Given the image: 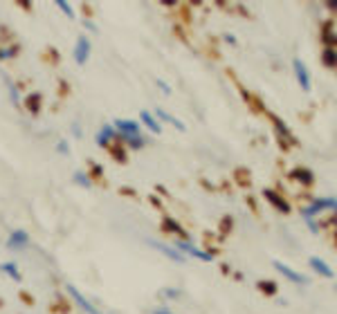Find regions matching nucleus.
<instances>
[{"mask_svg":"<svg viewBox=\"0 0 337 314\" xmlns=\"http://www.w3.org/2000/svg\"><path fill=\"white\" fill-rule=\"evenodd\" d=\"M0 271H3L5 276H9L12 281H16V283H20V279H23V274H20L18 265L12 263V260H7V263H0Z\"/></svg>","mask_w":337,"mask_h":314,"instance_id":"nucleus-21","label":"nucleus"},{"mask_svg":"<svg viewBox=\"0 0 337 314\" xmlns=\"http://www.w3.org/2000/svg\"><path fill=\"white\" fill-rule=\"evenodd\" d=\"M139 126H144V128H148L151 130L153 135H160L162 133V124L158 122V119H155V114L153 112H148V110H142V112H139Z\"/></svg>","mask_w":337,"mask_h":314,"instance_id":"nucleus-18","label":"nucleus"},{"mask_svg":"<svg viewBox=\"0 0 337 314\" xmlns=\"http://www.w3.org/2000/svg\"><path fill=\"white\" fill-rule=\"evenodd\" d=\"M108 153H110L113 157H115V160L119 162V164H124V162H126V146H124L119 139L110 146V148H108Z\"/></svg>","mask_w":337,"mask_h":314,"instance_id":"nucleus-26","label":"nucleus"},{"mask_svg":"<svg viewBox=\"0 0 337 314\" xmlns=\"http://www.w3.org/2000/svg\"><path fill=\"white\" fill-rule=\"evenodd\" d=\"M72 135H74L77 139L84 137V128H81V124H72Z\"/></svg>","mask_w":337,"mask_h":314,"instance_id":"nucleus-35","label":"nucleus"},{"mask_svg":"<svg viewBox=\"0 0 337 314\" xmlns=\"http://www.w3.org/2000/svg\"><path fill=\"white\" fill-rule=\"evenodd\" d=\"M270 119H272V126H274V133H277L279 144H281L283 148H292V146L297 144V137H294V133L290 130V126L283 122L281 117H277V114H270Z\"/></svg>","mask_w":337,"mask_h":314,"instance_id":"nucleus-4","label":"nucleus"},{"mask_svg":"<svg viewBox=\"0 0 337 314\" xmlns=\"http://www.w3.org/2000/svg\"><path fill=\"white\" fill-rule=\"evenodd\" d=\"M153 114H155V119H158L160 124H171V126H173L175 130H180V133H184V130H186V126H184V122H182V119L173 117V114H171V112H167V110H164V108H155V110H153Z\"/></svg>","mask_w":337,"mask_h":314,"instance_id":"nucleus-16","label":"nucleus"},{"mask_svg":"<svg viewBox=\"0 0 337 314\" xmlns=\"http://www.w3.org/2000/svg\"><path fill=\"white\" fill-rule=\"evenodd\" d=\"M299 213H302V220L306 222V227L310 229V233L317 236L321 231V224H319L321 213H333V216H337V198L335 195L310 198V200L299 209Z\"/></svg>","mask_w":337,"mask_h":314,"instance_id":"nucleus-1","label":"nucleus"},{"mask_svg":"<svg viewBox=\"0 0 337 314\" xmlns=\"http://www.w3.org/2000/svg\"><path fill=\"white\" fill-rule=\"evenodd\" d=\"M263 200H266L274 211L283 213V216H290L292 213V204L283 193H279L277 188H263Z\"/></svg>","mask_w":337,"mask_h":314,"instance_id":"nucleus-3","label":"nucleus"},{"mask_svg":"<svg viewBox=\"0 0 337 314\" xmlns=\"http://www.w3.org/2000/svg\"><path fill=\"white\" fill-rule=\"evenodd\" d=\"M335 294H337V283H335Z\"/></svg>","mask_w":337,"mask_h":314,"instance_id":"nucleus-38","label":"nucleus"},{"mask_svg":"<svg viewBox=\"0 0 337 314\" xmlns=\"http://www.w3.org/2000/svg\"><path fill=\"white\" fill-rule=\"evenodd\" d=\"M290 180L294 182V184H299V186H304V188H310L315 184V173L308 169V166H294L292 171H290Z\"/></svg>","mask_w":337,"mask_h":314,"instance_id":"nucleus-10","label":"nucleus"},{"mask_svg":"<svg viewBox=\"0 0 337 314\" xmlns=\"http://www.w3.org/2000/svg\"><path fill=\"white\" fill-rule=\"evenodd\" d=\"M119 141L126 146V150H142L144 146L148 144L144 135H137V137H128V139H119Z\"/></svg>","mask_w":337,"mask_h":314,"instance_id":"nucleus-23","label":"nucleus"},{"mask_svg":"<svg viewBox=\"0 0 337 314\" xmlns=\"http://www.w3.org/2000/svg\"><path fill=\"white\" fill-rule=\"evenodd\" d=\"M65 292L70 294L72 303H74V305L79 307L81 312H86V314H103V312L99 310V307H97V305H92V301H90V298H86L79 290H77L74 285H70V283H67V285H65Z\"/></svg>","mask_w":337,"mask_h":314,"instance_id":"nucleus-6","label":"nucleus"},{"mask_svg":"<svg viewBox=\"0 0 337 314\" xmlns=\"http://www.w3.org/2000/svg\"><path fill=\"white\" fill-rule=\"evenodd\" d=\"M5 245H7V249L12 251H25L29 247V233L23 231V229H16V231H12L7 236V240H5Z\"/></svg>","mask_w":337,"mask_h":314,"instance_id":"nucleus-11","label":"nucleus"},{"mask_svg":"<svg viewBox=\"0 0 337 314\" xmlns=\"http://www.w3.org/2000/svg\"><path fill=\"white\" fill-rule=\"evenodd\" d=\"M292 72H294V78H297L299 88H302L304 92L313 90V74H310L308 65H306L299 56H294V59H292Z\"/></svg>","mask_w":337,"mask_h":314,"instance_id":"nucleus-5","label":"nucleus"},{"mask_svg":"<svg viewBox=\"0 0 337 314\" xmlns=\"http://www.w3.org/2000/svg\"><path fill=\"white\" fill-rule=\"evenodd\" d=\"M5 83H7V90H9V99H12V103L16 108H20V106H23V101H20V88L9 76H5Z\"/></svg>","mask_w":337,"mask_h":314,"instance_id":"nucleus-24","label":"nucleus"},{"mask_svg":"<svg viewBox=\"0 0 337 314\" xmlns=\"http://www.w3.org/2000/svg\"><path fill=\"white\" fill-rule=\"evenodd\" d=\"M326 9H328V12H333V14H337V0L333 3V0H330V3H326Z\"/></svg>","mask_w":337,"mask_h":314,"instance_id":"nucleus-37","label":"nucleus"},{"mask_svg":"<svg viewBox=\"0 0 337 314\" xmlns=\"http://www.w3.org/2000/svg\"><path fill=\"white\" fill-rule=\"evenodd\" d=\"M319 61L328 70H337V47H321Z\"/></svg>","mask_w":337,"mask_h":314,"instance_id":"nucleus-20","label":"nucleus"},{"mask_svg":"<svg viewBox=\"0 0 337 314\" xmlns=\"http://www.w3.org/2000/svg\"><path fill=\"white\" fill-rule=\"evenodd\" d=\"M160 296L167 298V301H178V298H182V290L180 287H162Z\"/></svg>","mask_w":337,"mask_h":314,"instance_id":"nucleus-27","label":"nucleus"},{"mask_svg":"<svg viewBox=\"0 0 337 314\" xmlns=\"http://www.w3.org/2000/svg\"><path fill=\"white\" fill-rule=\"evenodd\" d=\"M90 180L97 182V180H103V166L101 164H95V162H90Z\"/></svg>","mask_w":337,"mask_h":314,"instance_id":"nucleus-29","label":"nucleus"},{"mask_svg":"<svg viewBox=\"0 0 337 314\" xmlns=\"http://www.w3.org/2000/svg\"><path fill=\"white\" fill-rule=\"evenodd\" d=\"M222 41H225L227 45H232V47H236L238 45V38L234 34H230V31H227V34H222Z\"/></svg>","mask_w":337,"mask_h":314,"instance_id":"nucleus-34","label":"nucleus"},{"mask_svg":"<svg viewBox=\"0 0 337 314\" xmlns=\"http://www.w3.org/2000/svg\"><path fill=\"white\" fill-rule=\"evenodd\" d=\"M162 229H164V233L175 236V240H189V231L173 216H162Z\"/></svg>","mask_w":337,"mask_h":314,"instance_id":"nucleus-12","label":"nucleus"},{"mask_svg":"<svg viewBox=\"0 0 337 314\" xmlns=\"http://www.w3.org/2000/svg\"><path fill=\"white\" fill-rule=\"evenodd\" d=\"M56 153H59V155H70V144H67L65 139L56 141Z\"/></svg>","mask_w":337,"mask_h":314,"instance_id":"nucleus-32","label":"nucleus"},{"mask_svg":"<svg viewBox=\"0 0 337 314\" xmlns=\"http://www.w3.org/2000/svg\"><path fill=\"white\" fill-rule=\"evenodd\" d=\"M56 9H61V12H63L67 18H74V9H72V5L70 3H65V0H56Z\"/></svg>","mask_w":337,"mask_h":314,"instance_id":"nucleus-30","label":"nucleus"},{"mask_svg":"<svg viewBox=\"0 0 337 314\" xmlns=\"http://www.w3.org/2000/svg\"><path fill=\"white\" fill-rule=\"evenodd\" d=\"M319 41H321V47H337V29H335V25L330 23V20L321 25Z\"/></svg>","mask_w":337,"mask_h":314,"instance_id":"nucleus-17","label":"nucleus"},{"mask_svg":"<svg viewBox=\"0 0 337 314\" xmlns=\"http://www.w3.org/2000/svg\"><path fill=\"white\" fill-rule=\"evenodd\" d=\"M81 25H84L88 31H92V34H97V31H99V25H97L95 20H90V18H81Z\"/></svg>","mask_w":337,"mask_h":314,"instance_id":"nucleus-31","label":"nucleus"},{"mask_svg":"<svg viewBox=\"0 0 337 314\" xmlns=\"http://www.w3.org/2000/svg\"><path fill=\"white\" fill-rule=\"evenodd\" d=\"M155 86H158L160 90H162L164 94H167V97H169V94H171V86H169L167 81H164V78H155Z\"/></svg>","mask_w":337,"mask_h":314,"instance_id":"nucleus-33","label":"nucleus"},{"mask_svg":"<svg viewBox=\"0 0 337 314\" xmlns=\"http://www.w3.org/2000/svg\"><path fill=\"white\" fill-rule=\"evenodd\" d=\"M18 52H20V45H16V43H5V45H0V61H12V59H16Z\"/></svg>","mask_w":337,"mask_h":314,"instance_id":"nucleus-22","label":"nucleus"},{"mask_svg":"<svg viewBox=\"0 0 337 314\" xmlns=\"http://www.w3.org/2000/svg\"><path fill=\"white\" fill-rule=\"evenodd\" d=\"M272 267L283 276V279L290 281V283H294V285H308V283H310L306 274H302L299 269H294V267H290L286 263H281V260H272Z\"/></svg>","mask_w":337,"mask_h":314,"instance_id":"nucleus-8","label":"nucleus"},{"mask_svg":"<svg viewBox=\"0 0 337 314\" xmlns=\"http://www.w3.org/2000/svg\"><path fill=\"white\" fill-rule=\"evenodd\" d=\"M256 287L263 292L266 296H277L279 294V285L274 281H270V279H261L256 283Z\"/></svg>","mask_w":337,"mask_h":314,"instance_id":"nucleus-25","label":"nucleus"},{"mask_svg":"<svg viewBox=\"0 0 337 314\" xmlns=\"http://www.w3.org/2000/svg\"><path fill=\"white\" fill-rule=\"evenodd\" d=\"M148 245L158 249L162 256H167L169 260H173V263H180V265L186 263V256L180 254V251L175 249V247H171V245H164V243H160V240H148Z\"/></svg>","mask_w":337,"mask_h":314,"instance_id":"nucleus-14","label":"nucleus"},{"mask_svg":"<svg viewBox=\"0 0 337 314\" xmlns=\"http://www.w3.org/2000/svg\"><path fill=\"white\" fill-rule=\"evenodd\" d=\"M23 106L27 108L29 114L39 117V114H41V108H43V97H41V92H29L27 97L23 99Z\"/></svg>","mask_w":337,"mask_h":314,"instance_id":"nucleus-19","label":"nucleus"},{"mask_svg":"<svg viewBox=\"0 0 337 314\" xmlns=\"http://www.w3.org/2000/svg\"><path fill=\"white\" fill-rule=\"evenodd\" d=\"M308 265H310V269H313L315 274L321 276V279H328V281L335 279V269H333V267H330L328 263H326L324 258H319V256H310V258H308Z\"/></svg>","mask_w":337,"mask_h":314,"instance_id":"nucleus-13","label":"nucleus"},{"mask_svg":"<svg viewBox=\"0 0 337 314\" xmlns=\"http://www.w3.org/2000/svg\"><path fill=\"white\" fill-rule=\"evenodd\" d=\"M153 314H173V312H171L169 305H160V307H155V310H153Z\"/></svg>","mask_w":337,"mask_h":314,"instance_id":"nucleus-36","label":"nucleus"},{"mask_svg":"<svg viewBox=\"0 0 337 314\" xmlns=\"http://www.w3.org/2000/svg\"><path fill=\"white\" fill-rule=\"evenodd\" d=\"M95 139H97V144H99L101 148L108 150V148H110V146L117 141V130L113 128V124H103L101 128L97 130V137H95Z\"/></svg>","mask_w":337,"mask_h":314,"instance_id":"nucleus-15","label":"nucleus"},{"mask_svg":"<svg viewBox=\"0 0 337 314\" xmlns=\"http://www.w3.org/2000/svg\"><path fill=\"white\" fill-rule=\"evenodd\" d=\"M72 180H74V184H79L81 188H92V184H95V182L90 180V175H88V173H84V171H77Z\"/></svg>","mask_w":337,"mask_h":314,"instance_id":"nucleus-28","label":"nucleus"},{"mask_svg":"<svg viewBox=\"0 0 337 314\" xmlns=\"http://www.w3.org/2000/svg\"><path fill=\"white\" fill-rule=\"evenodd\" d=\"M173 247L180 251V254H184L186 258H196V260H202V263H211V260L216 258V254L214 251H207V249H200V247H196L191 240H175L173 243Z\"/></svg>","mask_w":337,"mask_h":314,"instance_id":"nucleus-2","label":"nucleus"},{"mask_svg":"<svg viewBox=\"0 0 337 314\" xmlns=\"http://www.w3.org/2000/svg\"><path fill=\"white\" fill-rule=\"evenodd\" d=\"M72 54H74L77 65H86V63L90 61L92 43H90V38H88L86 34H79V36H77V43H74V50H72Z\"/></svg>","mask_w":337,"mask_h":314,"instance_id":"nucleus-9","label":"nucleus"},{"mask_svg":"<svg viewBox=\"0 0 337 314\" xmlns=\"http://www.w3.org/2000/svg\"><path fill=\"white\" fill-rule=\"evenodd\" d=\"M113 128L117 130V139H128V137H137L142 135V126L135 119H115Z\"/></svg>","mask_w":337,"mask_h":314,"instance_id":"nucleus-7","label":"nucleus"}]
</instances>
